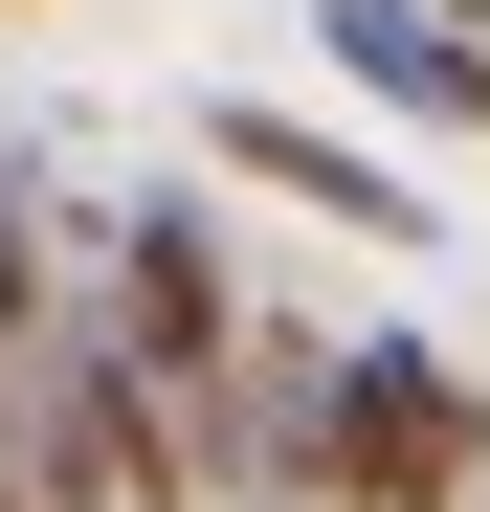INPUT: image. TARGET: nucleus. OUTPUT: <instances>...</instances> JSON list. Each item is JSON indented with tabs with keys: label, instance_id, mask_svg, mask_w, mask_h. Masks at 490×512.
<instances>
[{
	"label": "nucleus",
	"instance_id": "7ed1b4c3",
	"mask_svg": "<svg viewBox=\"0 0 490 512\" xmlns=\"http://www.w3.org/2000/svg\"><path fill=\"white\" fill-rule=\"evenodd\" d=\"M312 67H335V90H379L401 134H490V45L424 23V0H312Z\"/></svg>",
	"mask_w": 490,
	"mask_h": 512
},
{
	"label": "nucleus",
	"instance_id": "20e7f679",
	"mask_svg": "<svg viewBox=\"0 0 490 512\" xmlns=\"http://www.w3.org/2000/svg\"><path fill=\"white\" fill-rule=\"evenodd\" d=\"M201 512H312V490H201Z\"/></svg>",
	"mask_w": 490,
	"mask_h": 512
},
{
	"label": "nucleus",
	"instance_id": "6e6552de",
	"mask_svg": "<svg viewBox=\"0 0 490 512\" xmlns=\"http://www.w3.org/2000/svg\"><path fill=\"white\" fill-rule=\"evenodd\" d=\"M468 512H490V490H468Z\"/></svg>",
	"mask_w": 490,
	"mask_h": 512
},
{
	"label": "nucleus",
	"instance_id": "0eeeda50",
	"mask_svg": "<svg viewBox=\"0 0 490 512\" xmlns=\"http://www.w3.org/2000/svg\"><path fill=\"white\" fill-rule=\"evenodd\" d=\"M0 23H23V0H0Z\"/></svg>",
	"mask_w": 490,
	"mask_h": 512
},
{
	"label": "nucleus",
	"instance_id": "f03ea898",
	"mask_svg": "<svg viewBox=\"0 0 490 512\" xmlns=\"http://www.w3.org/2000/svg\"><path fill=\"white\" fill-rule=\"evenodd\" d=\"M201 156H223V179H268V201H312V223H357V245H401V268L446 245V201L401 179V156H357L335 112H268V90H223V112H201Z\"/></svg>",
	"mask_w": 490,
	"mask_h": 512
},
{
	"label": "nucleus",
	"instance_id": "f257e3e1",
	"mask_svg": "<svg viewBox=\"0 0 490 512\" xmlns=\"http://www.w3.org/2000/svg\"><path fill=\"white\" fill-rule=\"evenodd\" d=\"M312 512H468L490 490V379L446 334H335L312 357Z\"/></svg>",
	"mask_w": 490,
	"mask_h": 512
},
{
	"label": "nucleus",
	"instance_id": "39448f33",
	"mask_svg": "<svg viewBox=\"0 0 490 512\" xmlns=\"http://www.w3.org/2000/svg\"><path fill=\"white\" fill-rule=\"evenodd\" d=\"M424 23H468V45H490V0H424Z\"/></svg>",
	"mask_w": 490,
	"mask_h": 512
},
{
	"label": "nucleus",
	"instance_id": "423d86ee",
	"mask_svg": "<svg viewBox=\"0 0 490 512\" xmlns=\"http://www.w3.org/2000/svg\"><path fill=\"white\" fill-rule=\"evenodd\" d=\"M0 512H45V490H23V468H0Z\"/></svg>",
	"mask_w": 490,
	"mask_h": 512
}]
</instances>
